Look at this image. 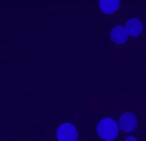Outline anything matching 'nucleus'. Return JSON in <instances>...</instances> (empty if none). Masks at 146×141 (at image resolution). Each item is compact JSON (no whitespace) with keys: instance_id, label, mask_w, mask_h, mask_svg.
<instances>
[{"instance_id":"nucleus-1","label":"nucleus","mask_w":146,"mask_h":141,"mask_svg":"<svg viewBox=\"0 0 146 141\" xmlns=\"http://www.w3.org/2000/svg\"><path fill=\"white\" fill-rule=\"evenodd\" d=\"M119 131V126L114 119L111 118H104L99 122L98 124V134L101 139L106 141H111L117 137Z\"/></svg>"},{"instance_id":"nucleus-2","label":"nucleus","mask_w":146,"mask_h":141,"mask_svg":"<svg viewBox=\"0 0 146 141\" xmlns=\"http://www.w3.org/2000/svg\"><path fill=\"white\" fill-rule=\"evenodd\" d=\"M56 137L59 141H76L78 134L72 123H63L56 131Z\"/></svg>"},{"instance_id":"nucleus-3","label":"nucleus","mask_w":146,"mask_h":141,"mask_svg":"<svg viewBox=\"0 0 146 141\" xmlns=\"http://www.w3.org/2000/svg\"><path fill=\"white\" fill-rule=\"evenodd\" d=\"M137 126V118L135 117L133 113L131 112H126L121 116L119 119V127L123 130L124 132H131L136 128Z\"/></svg>"},{"instance_id":"nucleus-4","label":"nucleus","mask_w":146,"mask_h":141,"mask_svg":"<svg viewBox=\"0 0 146 141\" xmlns=\"http://www.w3.org/2000/svg\"><path fill=\"white\" fill-rule=\"evenodd\" d=\"M126 31L129 36L132 37H137L140 33L142 32V23L140 22L137 18H131L129 21H127L126 23Z\"/></svg>"},{"instance_id":"nucleus-5","label":"nucleus","mask_w":146,"mask_h":141,"mask_svg":"<svg viewBox=\"0 0 146 141\" xmlns=\"http://www.w3.org/2000/svg\"><path fill=\"white\" fill-rule=\"evenodd\" d=\"M110 37L115 44H123L128 37V33L123 26H115L110 32Z\"/></svg>"},{"instance_id":"nucleus-6","label":"nucleus","mask_w":146,"mask_h":141,"mask_svg":"<svg viewBox=\"0 0 146 141\" xmlns=\"http://www.w3.org/2000/svg\"><path fill=\"white\" fill-rule=\"evenodd\" d=\"M121 5L119 0H101L100 1V9L103 10L105 14H111V13L117 12Z\"/></svg>"},{"instance_id":"nucleus-7","label":"nucleus","mask_w":146,"mask_h":141,"mask_svg":"<svg viewBox=\"0 0 146 141\" xmlns=\"http://www.w3.org/2000/svg\"><path fill=\"white\" fill-rule=\"evenodd\" d=\"M124 141H137V140H136V139H135V137L129 136V137H127V139H126V140H124Z\"/></svg>"}]
</instances>
